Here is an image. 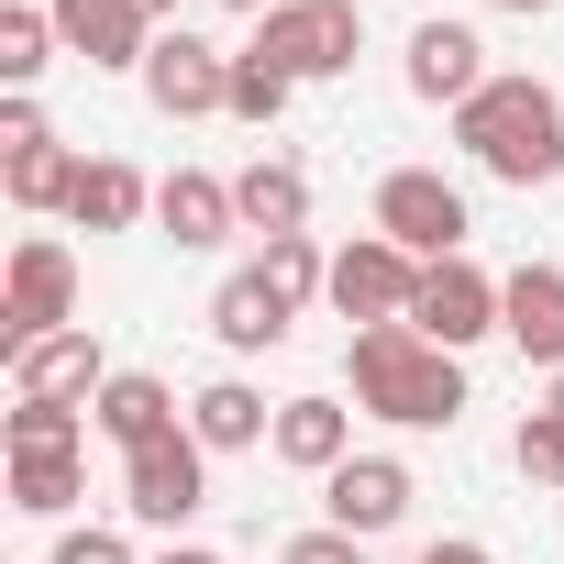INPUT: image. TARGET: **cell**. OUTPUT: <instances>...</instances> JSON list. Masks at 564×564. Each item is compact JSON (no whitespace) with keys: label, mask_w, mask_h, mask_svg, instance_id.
<instances>
[{"label":"cell","mask_w":564,"mask_h":564,"mask_svg":"<svg viewBox=\"0 0 564 564\" xmlns=\"http://www.w3.org/2000/svg\"><path fill=\"white\" fill-rule=\"evenodd\" d=\"M155 221H166V243H177V254H210L221 232H243L232 177H199V166H177V177L155 188Z\"/></svg>","instance_id":"cell-17"},{"label":"cell","mask_w":564,"mask_h":564,"mask_svg":"<svg viewBox=\"0 0 564 564\" xmlns=\"http://www.w3.org/2000/svg\"><path fill=\"white\" fill-rule=\"evenodd\" d=\"M56 564H133V542L89 520V531H67V542H56Z\"/></svg>","instance_id":"cell-31"},{"label":"cell","mask_w":564,"mask_h":564,"mask_svg":"<svg viewBox=\"0 0 564 564\" xmlns=\"http://www.w3.org/2000/svg\"><path fill=\"white\" fill-rule=\"evenodd\" d=\"M45 12H56V45H67V56H89V67H133V78H144L155 23L133 12V0H45Z\"/></svg>","instance_id":"cell-14"},{"label":"cell","mask_w":564,"mask_h":564,"mask_svg":"<svg viewBox=\"0 0 564 564\" xmlns=\"http://www.w3.org/2000/svg\"><path fill=\"white\" fill-rule=\"evenodd\" d=\"M498 333H509L542 377H564V265H509V276H498Z\"/></svg>","instance_id":"cell-11"},{"label":"cell","mask_w":564,"mask_h":564,"mask_svg":"<svg viewBox=\"0 0 564 564\" xmlns=\"http://www.w3.org/2000/svg\"><path fill=\"white\" fill-rule=\"evenodd\" d=\"M276 465H300V476L355 465V410L344 399H276Z\"/></svg>","instance_id":"cell-18"},{"label":"cell","mask_w":564,"mask_h":564,"mask_svg":"<svg viewBox=\"0 0 564 564\" xmlns=\"http://www.w3.org/2000/svg\"><path fill=\"white\" fill-rule=\"evenodd\" d=\"M410 465L399 454H355V465H333L322 476V509H333V531H355V542H377V531H399L410 520Z\"/></svg>","instance_id":"cell-10"},{"label":"cell","mask_w":564,"mask_h":564,"mask_svg":"<svg viewBox=\"0 0 564 564\" xmlns=\"http://www.w3.org/2000/svg\"><path fill=\"white\" fill-rule=\"evenodd\" d=\"M89 432H100L111 454H144V443H166V432H188V421H177V388H166V377L111 366V388L89 399Z\"/></svg>","instance_id":"cell-13"},{"label":"cell","mask_w":564,"mask_h":564,"mask_svg":"<svg viewBox=\"0 0 564 564\" xmlns=\"http://www.w3.org/2000/svg\"><path fill=\"white\" fill-rule=\"evenodd\" d=\"M289 100H300V78L276 67L265 45H243V56H232V122H254V133H265V122L289 111Z\"/></svg>","instance_id":"cell-25"},{"label":"cell","mask_w":564,"mask_h":564,"mask_svg":"<svg viewBox=\"0 0 564 564\" xmlns=\"http://www.w3.org/2000/svg\"><path fill=\"white\" fill-rule=\"evenodd\" d=\"M56 333H78V254L56 232H23L12 276H0V355H34Z\"/></svg>","instance_id":"cell-3"},{"label":"cell","mask_w":564,"mask_h":564,"mask_svg":"<svg viewBox=\"0 0 564 564\" xmlns=\"http://www.w3.org/2000/svg\"><path fill=\"white\" fill-rule=\"evenodd\" d=\"M410 300H421V254H399L388 232H366V243H344V254H333V311H344L355 333L410 322Z\"/></svg>","instance_id":"cell-7"},{"label":"cell","mask_w":564,"mask_h":564,"mask_svg":"<svg viewBox=\"0 0 564 564\" xmlns=\"http://www.w3.org/2000/svg\"><path fill=\"white\" fill-rule=\"evenodd\" d=\"M89 487V454H12V509L23 520H67Z\"/></svg>","instance_id":"cell-22"},{"label":"cell","mask_w":564,"mask_h":564,"mask_svg":"<svg viewBox=\"0 0 564 564\" xmlns=\"http://www.w3.org/2000/svg\"><path fill=\"white\" fill-rule=\"evenodd\" d=\"M78 166H89V155L34 144V155H12V166H0V188H12V210H67V199H78Z\"/></svg>","instance_id":"cell-23"},{"label":"cell","mask_w":564,"mask_h":564,"mask_svg":"<svg viewBox=\"0 0 564 564\" xmlns=\"http://www.w3.org/2000/svg\"><path fill=\"white\" fill-rule=\"evenodd\" d=\"M12 454H89V421L56 399H12Z\"/></svg>","instance_id":"cell-27"},{"label":"cell","mask_w":564,"mask_h":564,"mask_svg":"<svg viewBox=\"0 0 564 564\" xmlns=\"http://www.w3.org/2000/svg\"><path fill=\"white\" fill-rule=\"evenodd\" d=\"M377 232H388L399 254L443 265V254H465L476 210H465V188H454L443 166H388V177H377Z\"/></svg>","instance_id":"cell-4"},{"label":"cell","mask_w":564,"mask_h":564,"mask_svg":"<svg viewBox=\"0 0 564 564\" xmlns=\"http://www.w3.org/2000/svg\"><path fill=\"white\" fill-rule=\"evenodd\" d=\"M111 388V366H100V333L78 322V333H56V344H34V355H12V399H56V410H78V399H100Z\"/></svg>","instance_id":"cell-15"},{"label":"cell","mask_w":564,"mask_h":564,"mask_svg":"<svg viewBox=\"0 0 564 564\" xmlns=\"http://www.w3.org/2000/svg\"><path fill=\"white\" fill-rule=\"evenodd\" d=\"M34 144H56V133H45V111L12 89V100H0V166H12V155H34Z\"/></svg>","instance_id":"cell-29"},{"label":"cell","mask_w":564,"mask_h":564,"mask_svg":"<svg viewBox=\"0 0 564 564\" xmlns=\"http://www.w3.org/2000/svg\"><path fill=\"white\" fill-rule=\"evenodd\" d=\"M122 509H133L144 531H188V520L210 509V443H199V432H166V443L122 454Z\"/></svg>","instance_id":"cell-6"},{"label":"cell","mask_w":564,"mask_h":564,"mask_svg":"<svg viewBox=\"0 0 564 564\" xmlns=\"http://www.w3.org/2000/svg\"><path fill=\"white\" fill-rule=\"evenodd\" d=\"M155 564H221V553H199V542H166V553H155Z\"/></svg>","instance_id":"cell-33"},{"label":"cell","mask_w":564,"mask_h":564,"mask_svg":"<svg viewBox=\"0 0 564 564\" xmlns=\"http://www.w3.org/2000/svg\"><path fill=\"white\" fill-rule=\"evenodd\" d=\"M265 289L289 300V311H311V300H333V254H322L311 232H289V243H265Z\"/></svg>","instance_id":"cell-26"},{"label":"cell","mask_w":564,"mask_h":564,"mask_svg":"<svg viewBox=\"0 0 564 564\" xmlns=\"http://www.w3.org/2000/svg\"><path fill=\"white\" fill-rule=\"evenodd\" d=\"M221 12H243V23H265V12H276V0H221Z\"/></svg>","instance_id":"cell-34"},{"label":"cell","mask_w":564,"mask_h":564,"mask_svg":"<svg viewBox=\"0 0 564 564\" xmlns=\"http://www.w3.org/2000/svg\"><path fill=\"white\" fill-rule=\"evenodd\" d=\"M144 100L166 111V122H210V111H232V56H210L199 34H155V56H144Z\"/></svg>","instance_id":"cell-9"},{"label":"cell","mask_w":564,"mask_h":564,"mask_svg":"<svg viewBox=\"0 0 564 564\" xmlns=\"http://www.w3.org/2000/svg\"><path fill=\"white\" fill-rule=\"evenodd\" d=\"M355 410H377L399 432H454L465 421V355L421 344L410 322H377V333H355Z\"/></svg>","instance_id":"cell-2"},{"label":"cell","mask_w":564,"mask_h":564,"mask_svg":"<svg viewBox=\"0 0 564 564\" xmlns=\"http://www.w3.org/2000/svg\"><path fill=\"white\" fill-rule=\"evenodd\" d=\"M454 144H465L498 188H553V177H564V89L498 67V78L454 111Z\"/></svg>","instance_id":"cell-1"},{"label":"cell","mask_w":564,"mask_h":564,"mask_svg":"<svg viewBox=\"0 0 564 564\" xmlns=\"http://www.w3.org/2000/svg\"><path fill=\"white\" fill-rule=\"evenodd\" d=\"M509 454H520V476H531V487H564V421H553V410H531Z\"/></svg>","instance_id":"cell-28"},{"label":"cell","mask_w":564,"mask_h":564,"mask_svg":"<svg viewBox=\"0 0 564 564\" xmlns=\"http://www.w3.org/2000/svg\"><path fill=\"white\" fill-rule=\"evenodd\" d=\"M45 67H56V12H45V0H12V12H0V78L34 89Z\"/></svg>","instance_id":"cell-24"},{"label":"cell","mask_w":564,"mask_h":564,"mask_svg":"<svg viewBox=\"0 0 564 564\" xmlns=\"http://www.w3.org/2000/svg\"><path fill=\"white\" fill-rule=\"evenodd\" d=\"M188 432H199L210 454H254V443H276V410H265L243 377H210V388L188 399Z\"/></svg>","instance_id":"cell-21"},{"label":"cell","mask_w":564,"mask_h":564,"mask_svg":"<svg viewBox=\"0 0 564 564\" xmlns=\"http://www.w3.org/2000/svg\"><path fill=\"white\" fill-rule=\"evenodd\" d=\"M410 564H487V542H465V531H454V542H421Z\"/></svg>","instance_id":"cell-32"},{"label":"cell","mask_w":564,"mask_h":564,"mask_svg":"<svg viewBox=\"0 0 564 564\" xmlns=\"http://www.w3.org/2000/svg\"><path fill=\"white\" fill-rule=\"evenodd\" d=\"M410 333H421V344H443V355L487 344V333H498V276H487V265H465V254L421 265V300H410Z\"/></svg>","instance_id":"cell-8"},{"label":"cell","mask_w":564,"mask_h":564,"mask_svg":"<svg viewBox=\"0 0 564 564\" xmlns=\"http://www.w3.org/2000/svg\"><path fill=\"white\" fill-rule=\"evenodd\" d=\"M487 78H498V67H487V45H476L465 23H443V12H432V23L410 34V100H432V111H465Z\"/></svg>","instance_id":"cell-12"},{"label":"cell","mask_w":564,"mask_h":564,"mask_svg":"<svg viewBox=\"0 0 564 564\" xmlns=\"http://www.w3.org/2000/svg\"><path fill=\"white\" fill-rule=\"evenodd\" d=\"M133 12H144V23H166V12H177V0H133Z\"/></svg>","instance_id":"cell-36"},{"label":"cell","mask_w":564,"mask_h":564,"mask_svg":"<svg viewBox=\"0 0 564 564\" xmlns=\"http://www.w3.org/2000/svg\"><path fill=\"white\" fill-rule=\"evenodd\" d=\"M542 410H553V421H564V377H553V388H542Z\"/></svg>","instance_id":"cell-37"},{"label":"cell","mask_w":564,"mask_h":564,"mask_svg":"<svg viewBox=\"0 0 564 564\" xmlns=\"http://www.w3.org/2000/svg\"><path fill=\"white\" fill-rule=\"evenodd\" d=\"M254 45L311 89V78H344L366 56V12H355V0H276V12L254 23Z\"/></svg>","instance_id":"cell-5"},{"label":"cell","mask_w":564,"mask_h":564,"mask_svg":"<svg viewBox=\"0 0 564 564\" xmlns=\"http://www.w3.org/2000/svg\"><path fill=\"white\" fill-rule=\"evenodd\" d=\"M289 300H276L265 289V265H243V276H221V289H210V333H221V355H276V344H289Z\"/></svg>","instance_id":"cell-16"},{"label":"cell","mask_w":564,"mask_h":564,"mask_svg":"<svg viewBox=\"0 0 564 564\" xmlns=\"http://www.w3.org/2000/svg\"><path fill=\"white\" fill-rule=\"evenodd\" d=\"M487 12H553V0H487Z\"/></svg>","instance_id":"cell-35"},{"label":"cell","mask_w":564,"mask_h":564,"mask_svg":"<svg viewBox=\"0 0 564 564\" xmlns=\"http://www.w3.org/2000/svg\"><path fill=\"white\" fill-rule=\"evenodd\" d=\"M232 210H243V232L289 243V232H311V177H300L289 155H254V166L232 177Z\"/></svg>","instance_id":"cell-19"},{"label":"cell","mask_w":564,"mask_h":564,"mask_svg":"<svg viewBox=\"0 0 564 564\" xmlns=\"http://www.w3.org/2000/svg\"><path fill=\"white\" fill-rule=\"evenodd\" d=\"M144 210H155L144 166H122V155H89V166H78V199H67V221H78V232H133Z\"/></svg>","instance_id":"cell-20"},{"label":"cell","mask_w":564,"mask_h":564,"mask_svg":"<svg viewBox=\"0 0 564 564\" xmlns=\"http://www.w3.org/2000/svg\"><path fill=\"white\" fill-rule=\"evenodd\" d=\"M276 564H366V542H355V531H333V520H322V531H300V542H289V553H276Z\"/></svg>","instance_id":"cell-30"}]
</instances>
